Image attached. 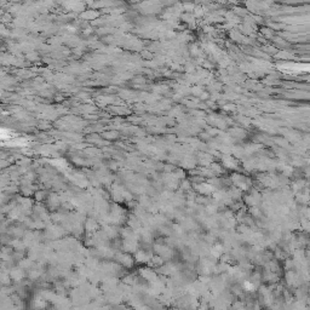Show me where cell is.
I'll return each mask as SVG.
<instances>
[{"label": "cell", "instance_id": "6da1fadb", "mask_svg": "<svg viewBox=\"0 0 310 310\" xmlns=\"http://www.w3.org/2000/svg\"><path fill=\"white\" fill-rule=\"evenodd\" d=\"M120 263L121 264H124L125 266H131L133 264V261L131 259V257H130L128 255H120Z\"/></svg>", "mask_w": 310, "mask_h": 310}]
</instances>
